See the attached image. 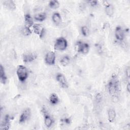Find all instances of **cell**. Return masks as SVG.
<instances>
[{"mask_svg": "<svg viewBox=\"0 0 130 130\" xmlns=\"http://www.w3.org/2000/svg\"><path fill=\"white\" fill-rule=\"evenodd\" d=\"M109 94L112 97H117L119 92V82L118 77L115 75H113L107 85Z\"/></svg>", "mask_w": 130, "mask_h": 130, "instance_id": "1", "label": "cell"}, {"mask_svg": "<svg viewBox=\"0 0 130 130\" xmlns=\"http://www.w3.org/2000/svg\"><path fill=\"white\" fill-rule=\"evenodd\" d=\"M16 74L18 80L21 82H24L28 78V71L25 66L19 65L17 68Z\"/></svg>", "mask_w": 130, "mask_h": 130, "instance_id": "2", "label": "cell"}, {"mask_svg": "<svg viewBox=\"0 0 130 130\" xmlns=\"http://www.w3.org/2000/svg\"><path fill=\"white\" fill-rule=\"evenodd\" d=\"M68 47V42L63 37L57 38L54 45V49L58 51H64Z\"/></svg>", "mask_w": 130, "mask_h": 130, "instance_id": "3", "label": "cell"}, {"mask_svg": "<svg viewBox=\"0 0 130 130\" xmlns=\"http://www.w3.org/2000/svg\"><path fill=\"white\" fill-rule=\"evenodd\" d=\"M56 55L54 52L50 51L48 52L45 56V62L48 65H53L55 63Z\"/></svg>", "mask_w": 130, "mask_h": 130, "instance_id": "4", "label": "cell"}, {"mask_svg": "<svg viewBox=\"0 0 130 130\" xmlns=\"http://www.w3.org/2000/svg\"><path fill=\"white\" fill-rule=\"evenodd\" d=\"M31 116V110L29 108H27L25 109L21 115H20L19 119V122L20 123H23L27 121Z\"/></svg>", "mask_w": 130, "mask_h": 130, "instance_id": "5", "label": "cell"}, {"mask_svg": "<svg viewBox=\"0 0 130 130\" xmlns=\"http://www.w3.org/2000/svg\"><path fill=\"white\" fill-rule=\"evenodd\" d=\"M42 111L43 113L44 114V124L47 127L49 128L52 125V124L53 123V119L51 117V116L48 114V113L47 112V111H46V110L45 108H42Z\"/></svg>", "mask_w": 130, "mask_h": 130, "instance_id": "6", "label": "cell"}, {"mask_svg": "<svg viewBox=\"0 0 130 130\" xmlns=\"http://www.w3.org/2000/svg\"><path fill=\"white\" fill-rule=\"evenodd\" d=\"M32 27L33 31L35 32V34L38 35L40 38H42L44 36L45 29L42 24L36 23L34 24Z\"/></svg>", "mask_w": 130, "mask_h": 130, "instance_id": "7", "label": "cell"}, {"mask_svg": "<svg viewBox=\"0 0 130 130\" xmlns=\"http://www.w3.org/2000/svg\"><path fill=\"white\" fill-rule=\"evenodd\" d=\"M56 80L63 88H67L69 87L68 81L66 77L62 74L58 73L56 76Z\"/></svg>", "mask_w": 130, "mask_h": 130, "instance_id": "8", "label": "cell"}, {"mask_svg": "<svg viewBox=\"0 0 130 130\" xmlns=\"http://www.w3.org/2000/svg\"><path fill=\"white\" fill-rule=\"evenodd\" d=\"M125 31L120 26L116 27L115 30V37L117 41H122L124 39Z\"/></svg>", "mask_w": 130, "mask_h": 130, "instance_id": "9", "label": "cell"}, {"mask_svg": "<svg viewBox=\"0 0 130 130\" xmlns=\"http://www.w3.org/2000/svg\"><path fill=\"white\" fill-rule=\"evenodd\" d=\"M37 57L36 54L34 53H27L23 54L22 59L23 61L25 63H29L35 60Z\"/></svg>", "mask_w": 130, "mask_h": 130, "instance_id": "10", "label": "cell"}, {"mask_svg": "<svg viewBox=\"0 0 130 130\" xmlns=\"http://www.w3.org/2000/svg\"><path fill=\"white\" fill-rule=\"evenodd\" d=\"M11 117L9 115H6L4 117L1 122V128L3 129H8L10 126Z\"/></svg>", "mask_w": 130, "mask_h": 130, "instance_id": "11", "label": "cell"}, {"mask_svg": "<svg viewBox=\"0 0 130 130\" xmlns=\"http://www.w3.org/2000/svg\"><path fill=\"white\" fill-rule=\"evenodd\" d=\"M105 12L108 17H112L114 13V8L113 6L111 4H106L105 7Z\"/></svg>", "mask_w": 130, "mask_h": 130, "instance_id": "12", "label": "cell"}, {"mask_svg": "<svg viewBox=\"0 0 130 130\" xmlns=\"http://www.w3.org/2000/svg\"><path fill=\"white\" fill-rule=\"evenodd\" d=\"M52 20L56 25L60 24L62 22V18L60 14L58 12L54 13L52 15Z\"/></svg>", "mask_w": 130, "mask_h": 130, "instance_id": "13", "label": "cell"}, {"mask_svg": "<svg viewBox=\"0 0 130 130\" xmlns=\"http://www.w3.org/2000/svg\"><path fill=\"white\" fill-rule=\"evenodd\" d=\"M108 120L110 122H113L116 117V113L114 109L110 108L108 111Z\"/></svg>", "mask_w": 130, "mask_h": 130, "instance_id": "14", "label": "cell"}, {"mask_svg": "<svg viewBox=\"0 0 130 130\" xmlns=\"http://www.w3.org/2000/svg\"><path fill=\"white\" fill-rule=\"evenodd\" d=\"M90 50V46L87 43H83L78 52H80L83 54H87Z\"/></svg>", "mask_w": 130, "mask_h": 130, "instance_id": "15", "label": "cell"}, {"mask_svg": "<svg viewBox=\"0 0 130 130\" xmlns=\"http://www.w3.org/2000/svg\"><path fill=\"white\" fill-rule=\"evenodd\" d=\"M7 80V77L5 73V71L4 68L2 64H1L0 66V80L2 84H6Z\"/></svg>", "mask_w": 130, "mask_h": 130, "instance_id": "16", "label": "cell"}, {"mask_svg": "<svg viewBox=\"0 0 130 130\" xmlns=\"http://www.w3.org/2000/svg\"><path fill=\"white\" fill-rule=\"evenodd\" d=\"M24 18V21L26 26H28L29 27L33 26V25L34 24V20L32 17L29 14L27 13L25 14Z\"/></svg>", "mask_w": 130, "mask_h": 130, "instance_id": "17", "label": "cell"}, {"mask_svg": "<svg viewBox=\"0 0 130 130\" xmlns=\"http://www.w3.org/2000/svg\"><path fill=\"white\" fill-rule=\"evenodd\" d=\"M3 5L8 9L10 10H14L16 8V5L13 1H4L3 2Z\"/></svg>", "mask_w": 130, "mask_h": 130, "instance_id": "18", "label": "cell"}, {"mask_svg": "<svg viewBox=\"0 0 130 130\" xmlns=\"http://www.w3.org/2000/svg\"><path fill=\"white\" fill-rule=\"evenodd\" d=\"M34 19L37 21L42 22L44 21L47 18V15L44 12L38 13L34 16Z\"/></svg>", "mask_w": 130, "mask_h": 130, "instance_id": "19", "label": "cell"}, {"mask_svg": "<svg viewBox=\"0 0 130 130\" xmlns=\"http://www.w3.org/2000/svg\"><path fill=\"white\" fill-rule=\"evenodd\" d=\"M49 100L51 104L52 105H56L59 102V98L55 93H51L49 96Z\"/></svg>", "mask_w": 130, "mask_h": 130, "instance_id": "20", "label": "cell"}, {"mask_svg": "<svg viewBox=\"0 0 130 130\" xmlns=\"http://www.w3.org/2000/svg\"><path fill=\"white\" fill-rule=\"evenodd\" d=\"M60 64L63 67L68 66L70 62V58L68 55H64L59 60Z\"/></svg>", "mask_w": 130, "mask_h": 130, "instance_id": "21", "label": "cell"}, {"mask_svg": "<svg viewBox=\"0 0 130 130\" xmlns=\"http://www.w3.org/2000/svg\"><path fill=\"white\" fill-rule=\"evenodd\" d=\"M59 6H60V4L59 2L56 0L50 1L48 3L49 7L53 10L58 9L59 7Z\"/></svg>", "mask_w": 130, "mask_h": 130, "instance_id": "22", "label": "cell"}, {"mask_svg": "<svg viewBox=\"0 0 130 130\" xmlns=\"http://www.w3.org/2000/svg\"><path fill=\"white\" fill-rule=\"evenodd\" d=\"M21 32L24 36H29L31 34L32 31L29 27L26 25L21 28Z\"/></svg>", "mask_w": 130, "mask_h": 130, "instance_id": "23", "label": "cell"}, {"mask_svg": "<svg viewBox=\"0 0 130 130\" xmlns=\"http://www.w3.org/2000/svg\"><path fill=\"white\" fill-rule=\"evenodd\" d=\"M81 32L82 35L84 37H87L89 35V30L87 26L84 25L81 27Z\"/></svg>", "mask_w": 130, "mask_h": 130, "instance_id": "24", "label": "cell"}, {"mask_svg": "<svg viewBox=\"0 0 130 130\" xmlns=\"http://www.w3.org/2000/svg\"><path fill=\"white\" fill-rule=\"evenodd\" d=\"M102 99H103V96H102V94H101V93H98L95 97V101L98 103L101 102L102 101Z\"/></svg>", "mask_w": 130, "mask_h": 130, "instance_id": "25", "label": "cell"}, {"mask_svg": "<svg viewBox=\"0 0 130 130\" xmlns=\"http://www.w3.org/2000/svg\"><path fill=\"white\" fill-rule=\"evenodd\" d=\"M90 6L94 7L98 5V2L97 1H90L87 2Z\"/></svg>", "mask_w": 130, "mask_h": 130, "instance_id": "26", "label": "cell"}, {"mask_svg": "<svg viewBox=\"0 0 130 130\" xmlns=\"http://www.w3.org/2000/svg\"><path fill=\"white\" fill-rule=\"evenodd\" d=\"M61 121L66 124H70L71 122V119L70 118H65L64 119H62Z\"/></svg>", "mask_w": 130, "mask_h": 130, "instance_id": "27", "label": "cell"}, {"mask_svg": "<svg viewBox=\"0 0 130 130\" xmlns=\"http://www.w3.org/2000/svg\"><path fill=\"white\" fill-rule=\"evenodd\" d=\"M126 75L127 76V78L129 77V74H130V70H129V68L128 67L126 69Z\"/></svg>", "mask_w": 130, "mask_h": 130, "instance_id": "28", "label": "cell"}, {"mask_svg": "<svg viewBox=\"0 0 130 130\" xmlns=\"http://www.w3.org/2000/svg\"><path fill=\"white\" fill-rule=\"evenodd\" d=\"M126 89L127 92H129V91H130V84H129V82H128L127 84H126Z\"/></svg>", "mask_w": 130, "mask_h": 130, "instance_id": "29", "label": "cell"}]
</instances>
